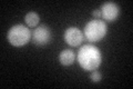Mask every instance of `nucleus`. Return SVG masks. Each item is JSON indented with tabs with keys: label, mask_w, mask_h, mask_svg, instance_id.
<instances>
[{
	"label": "nucleus",
	"mask_w": 133,
	"mask_h": 89,
	"mask_svg": "<svg viewBox=\"0 0 133 89\" xmlns=\"http://www.w3.org/2000/svg\"><path fill=\"white\" fill-rule=\"evenodd\" d=\"M39 15L37 14V12H28V14L26 15V17H24V21H26V23H27V26L29 27H36V26H38V23H39Z\"/></svg>",
	"instance_id": "8"
},
{
	"label": "nucleus",
	"mask_w": 133,
	"mask_h": 89,
	"mask_svg": "<svg viewBox=\"0 0 133 89\" xmlns=\"http://www.w3.org/2000/svg\"><path fill=\"white\" fill-rule=\"evenodd\" d=\"M76 60V54L70 49L62 50L59 55V61L62 66H71Z\"/></svg>",
	"instance_id": "7"
},
{
	"label": "nucleus",
	"mask_w": 133,
	"mask_h": 89,
	"mask_svg": "<svg viewBox=\"0 0 133 89\" xmlns=\"http://www.w3.org/2000/svg\"><path fill=\"white\" fill-rule=\"evenodd\" d=\"M92 15L95 17V18H101V11H100V9L94 10V11L92 12Z\"/></svg>",
	"instance_id": "10"
},
{
	"label": "nucleus",
	"mask_w": 133,
	"mask_h": 89,
	"mask_svg": "<svg viewBox=\"0 0 133 89\" xmlns=\"http://www.w3.org/2000/svg\"><path fill=\"white\" fill-rule=\"evenodd\" d=\"M107 33V25L104 21L94 19L89 21L84 27V36L90 42H98L104 38Z\"/></svg>",
	"instance_id": "3"
},
{
	"label": "nucleus",
	"mask_w": 133,
	"mask_h": 89,
	"mask_svg": "<svg viewBox=\"0 0 133 89\" xmlns=\"http://www.w3.org/2000/svg\"><path fill=\"white\" fill-rule=\"evenodd\" d=\"M90 78H91V80H92L93 82H99L100 80H101L102 76H101V74H100L99 71L93 70V71H92V74H91V76H90Z\"/></svg>",
	"instance_id": "9"
},
{
	"label": "nucleus",
	"mask_w": 133,
	"mask_h": 89,
	"mask_svg": "<svg viewBox=\"0 0 133 89\" xmlns=\"http://www.w3.org/2000/svg\"><path fill=\"white\" fill-rule=\"evenodd\" d=\"M31 40L36 46H39V47L45 46L51 40V31L47 26L41 25L32 31Z\"/></svg>",
	"instance_id": "4"
},
{
	"label": "nucleus",
	"mask_w": 133,
	"mask_h": 89,
	"mask_svg": "<svg viewBox=\"0 0 133 89\" xmlns=\"http://www.w3.org/2000/svg\"><path fill=\"white\" fill-rule=\"evenodd\" d=\"M31 35L32 33L28 27H24L22 25H16L9 29L7 38L14 47H22L30 41Z\"/></svg>",
	"instance_id": "2"
},
{
	"label": "nucleus",
	"mask_w": 133,
	"mask_h": 89,
	"mask_svg": "<svg viewBox=\"0 0 133 89\" xmlns=\"http://www.w3.org/2000/svg\"><path fill=\"white\" fill-rule=\"evenodd\" d=\"M101 11V18L107 21H114L119 17L120 8L114 2H105L100 8Z\"/></svg>",
	"instance_id": "6"
},
{
	"label": "nucleus",
	"mask_w": 133,
	"mask_h": 89,
	"mask_svg": "<svg viewBox=\"0 0 133 89\" xmlns=\"http://www.w3.org/2000/svg\"><path fill=\"white\" fill-rule=\"evenodd\" d=\"M64 41L71 47H78L83 41V33L76 27H70L64 31Z\"/></svg>",
	"instance_id": "5"
},
{
	"label": "nucleus",
	"mask_w": 133,
	"mask_h": 89,
	"mask_svg": "<svg viewBox=\"0 0 133 89\" xmlns=\"http://www.w3.org/2000/svg\"><path fill=\"white\" fill-rule=\"evenodd\" d=\"M78 62L82 69L93 71L101 65L102 55L101 51L93 45H84L78 51Z\"/></svg>",
	"instance_id": "1"
}]
</instances>
